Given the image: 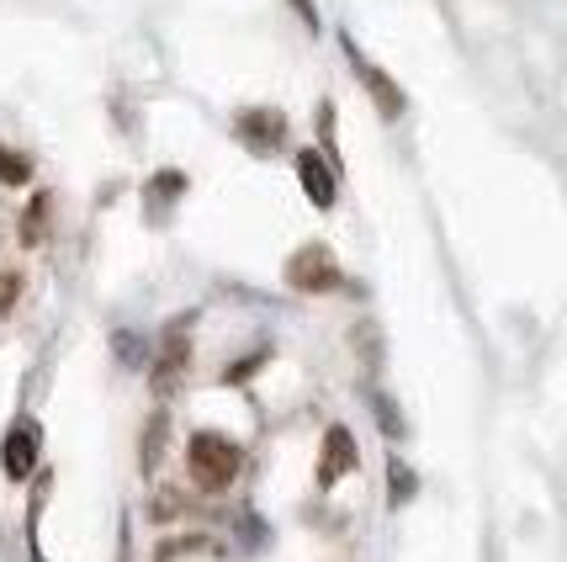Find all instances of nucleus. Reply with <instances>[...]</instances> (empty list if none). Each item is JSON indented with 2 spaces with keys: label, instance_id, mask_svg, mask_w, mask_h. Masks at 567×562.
<instances>
[{
  "label": "nucleus",
  "instance_id": "obj_1",
  "mask_svg": "<svg viewBox=\"0 0 567 562\" xmlns=\"http://www.w3.org/2000/svg\"><path fill=\"white\" fill-rule=\"evenodd\" d=\"M186 467H192V483L202 493H228L234 478H239V467H245V451L228 436H218V430H202V436H192Z\"/></svg>",
  "mask_w": 567,
  "mask_h": 562
},
{
  "label": "nucleus",
  "instance_id": "obj_2",
  "mask_svg": "<svg viewBox=\"0 0 567 562\" xmlns=\"http://www.w3.org/2000/svg\"><path fill=\"white\" fill-rule=\"evenodd\" d=\"M346 282V270L334 266V255H329V245H302L287 260V287L292 293H334Z\"/></svg>",
  "mask_w": 567,
  "mask_h": 562
},
{
  "label": "nucleus",
  "instance_id": "obj_3",
  "mask_svg": "<svg viewBox=\"0 0 567 562\" xmlns=\"http://www.w3.org/2000/svg\"><path fill=\"white\" fill-rule=\"evenodd\" d=\"M38 446H43V430L32 425V419H17L6 440H0V467H6V478L11 483H22L38 472Z\"/></svg>",
  "mask_w": 567,
  "mask_h": 562
},
{
  "label": "nucleus",
  "instance_id": "obj_4",
  "mask_svg": "<svg viewBox=\"0 0 567 562\" xmlns=\"http://www.w3.org/2000/svg\"><path fill=\"white\" fill-rule=\"evenodd\" d=\"M192 361V335H186V318H175L165 329V345H159V361H154V392H171L181 382V371Z\"/></svg>",
  "mask_w": 567,
  "mask_h": 562
},
{
  "label": "nucleus",
  "instance_id": "obj_5",
  "mask_svg": "<svg viewBox=\"0 0 567 562\" xmlns=\"http://www.w3.org/2000/svg\"><path fill=\"white\" fill-rule=\"evenodd\" d=\"M234 133H239L255 154H271V149L287 144V117H281V112H266V106H249V112H239Z\"/></svg>",
  "mask_w": 567,
  "mask_h": 562
},
{
  "label": "nucleus",
  "instance_id": "obj_6",
  "mask_svg": "<svg viewBox=\"0 0 567 562\" xmlns=\"http://www.w3.org/2000/svg\"><path fill=\"white\" fill-rule=\"evenodd\" d=\"M346 472H355V436H350L346 425H329L323 430V457H319V483L323 489H334Z\"/></svg>",
  "mask_w": 567,
  "mask_h": 562
},
{
  "label": "nucleus",
  "instance_id": "obj_7",
  "mask_svg": "<svg viewBox=\"0 0 567 562\" xmlns=\"http://www.w3.org/2000/svg\"><path fill=\"white\" fill-rule=\"evenodd\" d=\"M346 53H350V64H355V74H361V85L371 91V101H377V112H382L388 123H393V117H403V91H398L393 80L377 70L371 59H361V53H355V43H346Z\"/></svg>",
  "mask_w": 567,
  "mask_h": 562
},
{
  "label": "nucleus",
  "instance_id": "obj_8",
  "mask_svg": "<svg viewBox=\"0 0 567 562\" xmlns=\"http://www.w3.org/2000/svg\"><path fill=\"white\" fill-rule=\"evenodd\" d=\"M297 181H302V192L313 196V207H334L340 186H334V171H329V160H323V154L302 149V154H297Z\"/></svg>",
  "mask_w": 567,
  "mask_h": 562
},
{
  "label": "nucleus",
  "instance_id": "obj_9",
  "mask_svg": "<svg viewBox=\"0 0 567 562\" xmlns=\"http://www.w3.org/2000/svg\"><path fill=\"white\" fill-rule=\"evenodd\" d=\"M165 436H171V415L159 409V415L148 419V430L138 436V467H144V472L159 467V457H165Z\"/></svg>",
  "mask_w": 567,
  "mask_h": 562
},
{
  "label": "nucleus",
  "instance_id": "obj_10",
  "mask_svg": "<svg viewBox=\"0 0 567 562\" xmlns=\"http://www.w3.org/2000/svg\"><path fill=\"white\" fill-rule=\"evenodd\" d=\"M49 213H53V196L38 192L32 207L22 213V245H43V239H49Z\"/></svg>",
  "mask_w": 567,
  "mask_h": 562
},
{
  "label": "nucleus",
  "instance_id": "obj_11",
  "mask_svg": "<svg viewBox=\"0 0 567 562\" xmlns=\"http://www.w3.org/2000/svg\"><path fill=\"white\" fill-rule=\"evenodd\" d=\"M27 181H32V160L0 144V186H27Z\"/></svg>",
  "mask_w": 567,
  "mask_h": 562
},
{
  "label": "nucleus",
  "instance_id": "obj_12",
  "mask_svg": "<svg viewBox=\"0 0 567 562\" xmlns=\"http://www.w3.org/2000/svg\"><path fill=\"white\" fill-rule=\"evenodd\" d=\"M388 489H393V504H403V499H414V472L398 462L393 457V467H388Z\"/></svg>",
  "mask_w": 567,
  "mask_h": 562
},
{
  "label": "nucleus",
  "instance_id": "obj_13",
  "mask_svg": "<svg viewBox=\"0 0 567 562\" xmlns=\"http://www.w3.org/2000/svg\"><path fill=\"white\" fill-rule=\"evenodd\" d=\"M350 345H361V356H367V367H371V371L382 367V340H377V329H371V324H361V329L350 335Z\"/></svg>",
  "mask_w": 567,
  "mask_h": 562
},
{
  "label": "nucleus",
  "instance_id": "obj_14",
  "mask_svg": "<svg viewBox=\"0 0 567 562\" xmlns=\"http://www.w3.org/2000/svg\"><path fill=\"white\" fill-rule=\"evenodd\" d=\"M22 297V270H0V314H11Z\"/></svg>",
  "mask_w": 567,
  "mask_h": 562
},
{
  "label": "nucleus",
  "instance_id": "obj_15",
  "mask_svg": "<svg viewBox=\"0 0 567 562\" xmlns=\"http://www.w3.org/2000/svg\"><path fill=\"white\" fill-rule=\"evenodd\" d=\"M186 510V499H181V489H159V499H154V514L159 520H171V514Z\"/></svg>",
  "mask_w": 567,
  "mask_h": 562
},
{
  "label": "nucleus",
  "instance_id": "obj_16",
  "mask_svg": "<svg viewBox=\"0 0 567 562\" xmlns=\"http://www.w3.org/2000/svg\"><path fill=\"white\" fill-rule=\"evenodd\" d=\"M117 356H123L127 367H144V356H138V345H133V335H127V329L117 335Z\"/></svg>",
  "mask_w": 567,
  "mask_h": 562
},
{
  "label": "nucleus",
  "instance_id": "obj_17",
  "mask_svg": "<svg viewBox=\"0 0 567 562\" xmlns=\"http://www.w3.org/2000/svg\"><path fill=\"white\" fill-rule=\"evenodd\" d=\"M292 11H297V17H302L308 27H313V32H319V6H313V0H292Z\"/></svg>",
  "mask_w": 567,
  "mask_h": 562
},
{
  "label": "nucleus",
  "instance_id": "obj_18",
  "mask_svg": "<svg viewBox=\"0 0 567 562\" xmlns=\"http://www.w3.org/2000/svg\"><path fill=\"white\" fill-rule=\"evenodd\" d=\"M377 415H382V430H388V436H398V430H403V425L393 419V403H388V398H377Z\"/></svg>",
  "mask_w": 567,
  "mask_h": 562
}]
</instances>
